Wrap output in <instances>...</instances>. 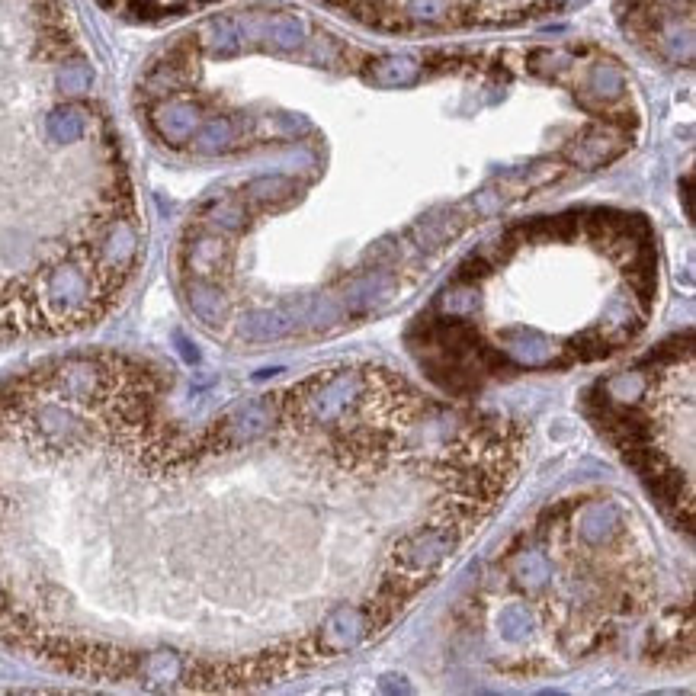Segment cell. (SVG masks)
<instances>
[{"label":"cell","instance_id":"277c9868","mask_svg":"<svg viewBox=\"0 0 696 696\" xmlns=\"http://www.w3.org/2000/svg\"><path fill=\"white\" fill-rule=\"evenodd\" d=\"M693 331L674 334L587 392L600 437L648 488L671 527L693 530Z\"/></svg>","mask_w":696,"mask_h":696},{"label":"cell","instance_id":"3957f363","mask_svg":"<svg viewBox=\"0 0 696 696\" xmlns=\"http://www.w3.org/2000/svg\"><path fill=\"white\" fill-rule=\"evenodd\" d=\"M658 299L645 219L543 215L472 247L414 315L405 347L430 389L475 398L517 376L613 360L652 328Z\"/></svg>","mask_w":696,"mask_h":696},{"label":"cell","instance_id":"6da1fadb","mask_svg":"<svg viewBox=\"0 0 696 696\" xmlns=\"http://www.w3.org/2000/svg\"><path fill=\"white\" fill-rule=\"evenodd\" d=\"M527 456L514 417L366 360L206 389L58 353L0 382V648L148 693L331 668L466 555Z\"/></svg>","mask_w":696,"mask_h":696},{"label":"cell","instance_id":"7a4b0ae2","mask_svg":"<svg viewBox=\"0 0 696 696\" xmlns=\"http://www.w3.org/2000/svg\"><path fill=\"white\" fill-rule=\"evenodd\" d=\"M90 87L55 0H0V344L90 331L138 273L142 225Z\"/></svg>","mask_w":696,"mask_h":696}]
</instances>
